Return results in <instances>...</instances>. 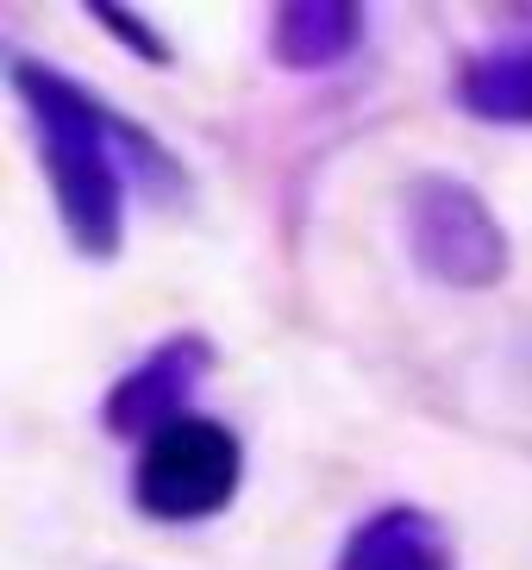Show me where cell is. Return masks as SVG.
Returning <instances> with one entry per match:
<instances>
[{
	"label": "cell",
	"instance_id": "obj_1",
	"mask_svg": "<svg viewBox=\"0 0 532 570\" xmlns=\"http://www.w3.org/2000/svg\"><path fill=\"white\" fill-rule=\"evenodd\" d=\"M7 82L19 95V114L32 126L38 169L50 183L57 226L88 264H114L126 252V202L145 188L150 202L183 207L188 202V169L164 138L126 119L114 101H100L88 82L69 69L45 63L32 51L7 57Z\"/></svg>",
	"mask_w": 532,
	"mask_h": 570
},
{
	"label": "cell",
	"instance_id": "obj_2",
	"mask_svg": "<svg viewBox=\"0 0 532 570\" xmlns=\"http://www.w3.org/2000/svg\"><path fill=\"white\" fill-rule=\"evenodd\" d=\"M401 245L426 283L464 288V295H483L514 269V245L495 207L445 169H426L401 188Z\"/></svg>",
	"mask_w": 532,
	"mask_h": 570
},
{
	"label": "cell",
	"instance_id": "obj_3",
	"mask_svg": "<svg viewBox=\"0 0 532 570\" xmlns=\"http://www.w3.org/2000/svg\"><path fill=\"white\" fill-rule=\"evenodd\" d=\"M245 483V439L214 414H188L132 458V508L157 527H195L233 508Z\"/></svg>",
	"mask_w": 532,
	"mask_h": 570
},
{
	"label": "cell",
	"instance_id": "obj_4",
	"mask_svg": "<svg viewBox=\"0 0 532 570\" xmlns=\"http://www.w3.org/2000/svg\"><path fill=\"white\" fill-rule=\"evenodd\" d=\"M207 370H214V338L207 333H169L164 345H150L114 389H107V402H100V426L114 439H157L164 426L188 420V395L207 383Z\"/></svg>",
	"mask_w": 532,
	"mask_h": 570
},
{
	"label": "cell",
	"instance_id": "obj_5",
	"mask_svg": "<svg viewBox=\"0 0 532 570\" xmlns=\"http://www.w3.org/2000/svg\"><path fill=\"white\" fill-rule=\"evenodd\" d=\"M333 570H457V546L439 514L414 502H388L345 533Z\"/></svg>",
	"mask_w": 532,
	"mask_h": 570
},
{
	"label": "cell",
	"instance_id": "obj_6",
	"mask_svg": "<svg viewBox=\"0 0 532 570\" xmlns=\"http://www.w3.org/2000/svg\"><path fill=\"white\" fill-rule=\"evenodd\" d=\"M364 26H370V13L351 7V0H288V7L269 13L264 51L288 76H319V69H338L357 57Z\"/></svg>",
	"mask_w": 532,
	"mask_h": 570
},
{
	"label": "cell",
	"instance_id": "obj_7",
	"mask_svg": "<svg viewBox=\"0 0 532 570\" xmlns=\"http://www.w3.org/2000/svg\"><path fill=\"white\" fill-rule=\"evenodd\" d=\"M451 95L483 126H532V38H508V45L470 51Z\"/></svg>",
	"mask_w": 532,
	"mask_h": 570
},
{
	"label": "cell",
	"instance_id": "obj_8",
	"mask_svg": "<svg viewBox=\"0 0 532 570\" xmlns=\"http://www.w3.org/2000/svg\"><path fill=\"white\" fill-rule=\"evenodd\" d=\"M88 19H95L100 32H114L126 51L138 57V63H157V69H169L176 63V51H169V38L150 26V19H138L132 7H114V0H95V7H82Z\"/></svg>",
	"mask_w": 532,
	"mask_h": 570
}]
</instances>
